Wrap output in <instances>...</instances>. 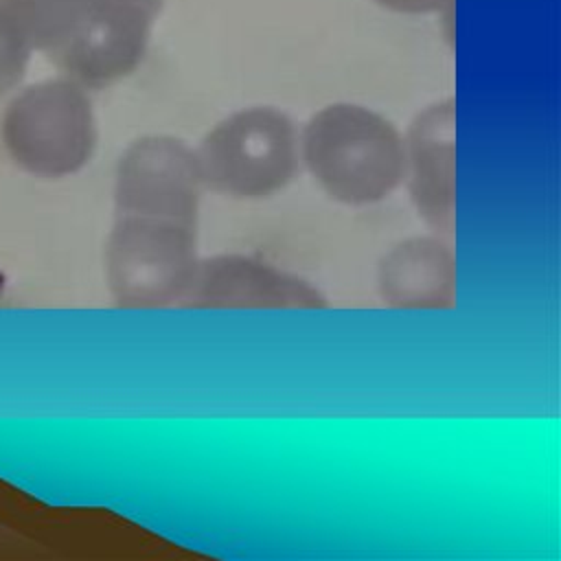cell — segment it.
<instances>
[{
	"label": "cell",
	"mask_w": 561,
	"mask_h": 561,
	"mask_svg": "<svg viewBox=\"0 0 561 561\" xmlns=\"http://www.w3.org/2000/svg\"><path fill=\"white\" fill-rule=\"evenodd\" d=\"M197 263V226L180 221L116 215L105 241L107 289L127 309L180 305Z\"/></svg>",
	"instance_id": "7a4b0ae2"
},
{
	"label": "cell",
	"mask_w": 561,
	"mask_h": 561,
	"mask_svg": "<svg viewBox=\"0 0 561 561\" xmlns=\"http://www.w3.org/2000/svg\"><path fill=\"white\" fill-rule=\"evenodd\" d=\"M202 191L195 153L178 140L147 138L136 142L118 162L114 206L116 215L197 226Z\"/></svg>",
	"instance_id": "5b68a950"
},
{
	"label": "cell",
	"mask_w": 561,
	"mask_h": 561,
	"mask_svg": "<svg viewBox=\"0 0 561 561\" xmlns=\"http://www.w3.org/2000/svg\"><path fill=\"white\" fill-rule=\"evenodd\" d=\"M31 37L13 0H0V96L18 85L28 66Z\"/></svg>",
	"instance_id": "9c48e42d"
},
{
	"label": "cell",
	"mask_w": 561,
	"mask_h": 561,
	"mask_svg": "<svg viewBox=\"0 0 561 561\" xmlns=\"http://www.w3.org/2000/svg\"><path fill=\"white\" fill-rule=\"evenodd\" d=\"M188 309H324L327 298L305 278L245 254L199 259L184 300Z\"/></svg>",
	"instance_id": "8992f818"
},
{
	"label": "cell",
	"mask_w": 561,
	"mask_h": 561,
	"mask_svg": "<svg viewBox=\"0 0 561 561\" xmlns=\"http://www.w3.org/2000/svg\"><path fill=\"white\" fill-rule=\"evenodd\" d=\"M405 147V173L410 202L416 215L436 232L451 234L456 226V173H454V110L438 105L423 114Z\"/></svg>",
	"instance_id": "52a82bcc"
},
{
	"label": "cell",
	"mask_w": 561,
	"mask_h": 561,
	"mask_svg": "<svg viewBox=\"0 0 561 561\" xmlns=\"http://www.w3.org/2000/svg\"><path fill=\"white\" fill-rule=\"evenodd\" d=\"M456 254L438 237H410L379 261L377 287L397 309H449L456 305Z\"/></svg>",
	"instance_id": "ba28073f"
},
{
	"label": "cell",
	"mask_w": 561,
	"mask_h": 561,
	"mask_svg": "<svg viewBox=\"0 0 561 561\" xmlns=\"http://www.w3.org/2000/svg\"><path fill=\"white\" fill-rule=\"evenodd\" d=\"M0 131L20 169L50 180L77 173L94 149L90 103L72 81H44L15 94Z\"/></svg>",
	"instance_id": "3957f363"
},
{
	"label": "cell",
	"mask_w": 561,
	"mask_h": 561,
	"mask_svg": "<svg viewBox=\"0 0 561 561\" xmlns=\"http://www.w3.org/2000/svg\"><path fill=\"white\" fill-rule=\"evenodd\" d=\"M296 160L294 129L272 110L232 116L197 153L204 188L232 199H265L283 191L296 173Z\"/></svg>",
	"instance_id": "277c9868"
},
{
	"label": "cell",
	"mask_w": 561,
	"mask_h": 561,
	"mask_svg": "<svg viewBox=\"0 0 561 561\" xmlns=\"http://www.w3.org/2000/svg\"><path fill=\"white\" fill-rule=\"evenodd\" d=\"M305 160L322 191L344 206L383 202L405 173V147L394 129L357 107L320 114L307 129Z\"/></svg>",
	"instance_id": "6da1fadb"
}]
</instances>
